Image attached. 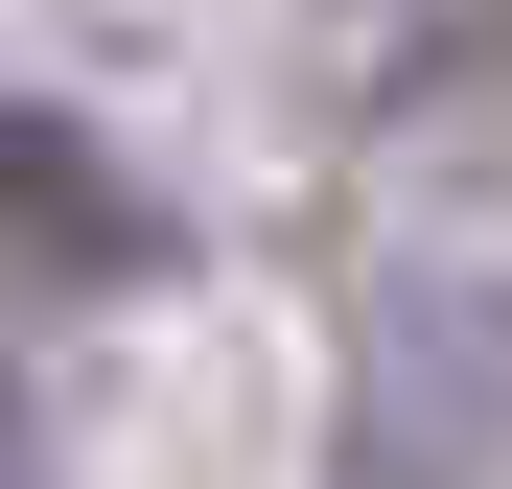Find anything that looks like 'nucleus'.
Returning a JSON list of instances; mask_svg holds the SVG:
<instances>
[{"label":"nucleus","instance_id":"f257e3e1","mask_svg":"<svg viewBox=\"0 0 512 489\" xmlns=\"http://www.w3.org/2000/svg\"><path fill=\"white\" fill-rule=\"evenodd\" d=\"M0 233H24V257H140L117 163H94V140H47V117H0Z\"/></svg>","mask_w":512,"mask_h":489},{"label":"nucleus","instance_id":"f03ea898","mask_svg":"<svg viewBox=\"0 0 512 489\" xmlns=\"http://www.w3.org/2000/svg\"><path fill=\"white\" fill-rule=\"evenodd\" d=\"M0 489H24V373H0Z\"/></svg>","mask_w":512,"mask_h":489}]
</instances>
